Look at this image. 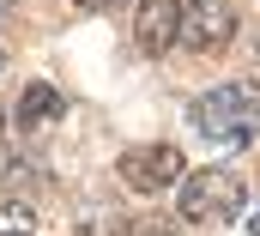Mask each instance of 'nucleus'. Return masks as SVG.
I'll list each match as a JSON object with an SVG mask.
<instances>
[{"label":"nucleus","mask_w":260,"mask_h":236,"mask_svg":"<svg viewBox=\"0 0 260 236\" xmlns=\"http://www.w3.org/2000/svg\"><path fill=\"white\" fill-rule=\"evenodd\" d=\"M0 236H37L30 206H0Z\"/></svg>","instance_id":"6e6552de"},{"label":"nucleus","mask_w":260,"mask_h":236,"mask_svg":"<svg viewBox=\"0 0 260 236\" xmlns=\"http://www.w3.org/2000/svg\"><path fill=\"white\" fill-rule=\"evenodd\" d=\"M242 200H248V188H242L236 170H194V176H182V218L188 224H230L242 212Z\"/></svg>","instance_id":"f03ea898"},{"label":"nucleus","mask_w":260,"mask_h":236,"mask_svg":"<svg viewBox=\"0 0 260 236\" xmlns=\"http://www.w3.org/2000/svg\"><path fill=\"white\" fill-rule=\"evenodd\" d=\"M236 37V6L230 0H182V43L200 55H218L230 49Z\"/></svg>","instance_id":"20e7f679"},{"label":"nucleus","mask_w":260,"mask_h":236,"mask_svg":"<svg viewBox=\"0 0 260 236\" xmlns=\"http://www.w3.org/2000/svg\"><path fill=\"white\" fill-rule=\"evenodd\" d=\"M85 12H115V6H127V0H79Z\"/></svg>","instance_id":"9d476101"},{"label":"nucleus","mask_w":260,"mask_h":236,"mask_svg":"<svg viewBox=\"0 0 260 236\" xmlns=\"http://www.w3.org/2000/svg\"><path fill=\"white\" fill-rule=\"evenodd\" d=\"M115 176H121V188H133V194H157V188L182 182V152H176V145H127L121 164H115Z\"/></svg>","instance_id":"7ed1b4c3"},{"label":"nucleus","mask_w":260,"mask_h":236,"mask_svg":"<svg viewBox=\"0 0 260 236\" xmlns=\"http://www.w3.org/2000/svg\"><path fill=\"white\" fill-rule=\"evenodd\" d=\"M61 91L55 85H24V97H18V133H43L49 121H61Z\"/></svg>","instance_id":"423d86ee"},{"label":"nucleus","mask_w":260,"mask_h":236,"mask_svg":"<svg viewBox=\"0 0 260 236\" xmlns=\"http://www.w3.org/2000/svg\"><path fill=\"white\" fill-rule=\"evenodd\" d=\"M127 212L109 206V200H85V236H127Z\"/></svg>","instance_id":"0eeeda50"},{"label":"nucleus","mask_w":260,"mask_h":236,"mask_svg":"<svg viewBox=\"0 0 260 236\" xmlns=\"http://www.w3.org/2000/svg\"><path fill=\"white\" fill-rule=\"evenodd\" d=\"M133 43L145 55H164L182 43V0H139L133 12Z\"/></svg>","instance_id":"39448f33"},{"label":"nucleus","mask_w":260,"mask_h":236,"mask_svg":"<svg viewBox=\"0 0 260 236\" xmlns=\"http://www.w3.org/2000/svg\"><path fill=\"white\" fill-rule=\"evenodd\" d=\"M248 236H260V218H254V224H248Z\"/></svg>","instance_id":"9b49d317"},{"label":"nucleus","mask_w":260,"mask_h":236,"mask_svg":"<svg viewBox=\"0 0 260 236\" xmlns=\"http://www.w3.org/2000/svg\"><path fill=\"white\" fill-rule=\"evenodd\" d=\"M254 61H260V43H254Z\"/></svg>","instance_id":"ddd939ff"},{"label":"nucleus","mask_w":260,"mask_h":236,"mask_svg":"<svg viewBox=\"0 0 260 236\" xmlns=\"http://www.w3.org/2000/svg\"><path fill=\"white\" fill-rule=\"evenodd\" d=\"M133 230L139 236H176V224H170V218H151V224H133Z\"/></svg>","instance_id":"1a4fd4ad"},{"label":"nucleus","mask_w":260,"mask_h":236,"mask_svg":"<svg viewBox=\"0 0 260 236\" xmlns=\"http://www.w3.org/2000/svg\"><path fill=\"white\" fill-rule=\"evenodd\" d=\"M188 121L212 145L236 152V145H254L260 139V97H254V85H212L206 97H194Z\"/></svg>","instance_id":"f257e3e1"},{"label":"nucleus","mask_w":260,"mask_h":236,"mask_svg":"<svg viewBox=\"0 0 260 236\" xmlns=\"http://www.w3.org/2000/svg\"><path fill=\"white\" fill-rule=\"evenodd\" d=\"M0 133H6V115H0Z\"/></svg>","instance_id":"f8f14e48"}]
</instances>
